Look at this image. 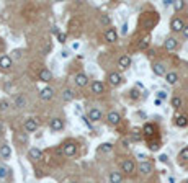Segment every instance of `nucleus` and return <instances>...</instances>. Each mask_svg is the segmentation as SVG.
<instances>
[{
  "instance_id": "26",
  "label": "nucleus",
  "mask_w": 188,
  "mask_h": 183,
  "mask_svg": "<svg viewBox=\"0 0 188 183\" xmlns=\"http://www.w3.org/2000/svg\"><path fill=\"white\" fill-rule=\"evenodd\" d=\"M123 181V175L119 172H111L110 173V183H121Z\"/></svg>"
},
{
  "instance_id": "9",
  "label": "nucleus",
  "mask_w": 188,
  "mask_h": 183,
  "mask_svg": "<svg viewBox=\"0 0 188 183\" xmlns=\"http://www.w3.org/2000/svg\"><path fill=\"white\" fill-rule=\"evenodd\" d=\"M152 70L156 75L159 77H164V75H167V69H165V66L162 64V62H156V64L152 66Z\"/></svg>"
},
{
  "instance_id": "4",
  "label": "nucleus",
  "mask_w": 188,
  "mask_h": 183,
  "mask_svg": "<svg viewBox=\"0 0 188 183\" xmlns=\"http://www.w3.org/2000/svg\"><path fill=\"white\" fill-rule=\"evenodd\" d=\"M62 152H64V155L72 157V155H75V152H77V146L74 144V142H67V144H64V147H62Z\"/></svg>"
},
{
  "instance_id": "19",
  "label": "nucleus",
  "mask_w": 188,
  "mask_h": 183,
  "mask_svg": "<svg viewBox=\"0 0 188 183\" xmlns=\"http://www.w3.org/2000/svg\"><path fill=\"white\" fill-rule=\"evenodd\" d=\"M108 123L113 124V126H116L119 124V121H121V116H119V113L118 111H111V113H108Z\"/></svg>"
},
{
  "instance_id": "48",
  "label": "nucleus",
  "mask_w": 188,
  "mask_h": 183,
  "mask_svg": "<svg viewBox=\"0 0 188 183\" xmlns=\"http://www.w3.org/2000/svg\"><path fill=\"white\" fill-rule=\"evenodd\" d=\"M123 146L124 147H129V141H123Z\"/></svg>"
},
{
  "instance_id": "3",
  "label": "nucleus",
  "mask_w": 188,
  "mask_h": 183,
  "mask_svg": "<svg viewBox=\"0 0 188 183\" xmlns=\"http://www.w3.org/2000/svg\"><path fill=\"white\" fill-rule=\"evenodd\" d=\"M106 80H108V83L110 85H113V87H118V85L121 83L123 77H121V74H118V72H110Z\"/></svg>"
},
{
  "instance_id": "28",
  "label": "nucleus",
  "mask_w": 188,
  "mask_h": 183,
  "mask_svg": "<svg viewBox=\"0 0 188 183\" xmlns=\"http://www.w3.org/2000/svg\"><path fill=\"white\" fill-rule=\"evenodd\" d=\"M111 151H113V144H110V142H105V144L100 146V152H103V154L111 152Z\"/></svg>"
},
{
  "instance_id": "33",
  "label": "nucleus",
  "mask_w": 188,
  "mask_h": 183,
  "mask_svg": "<svg viewBox=\"0 0 188 183\" xmlns=\"http://www.w3.org/2000/svg\"><path fill=\"white\" fill-rule=\"evenodd\" d=\"M131 139H133V141H141V133L138 129H134L133 133H131Z\"/></svg>"
},
{
  "instance_id": "22",
  "label": "nucleus",
  "mask_w": 188,
  "mask_h": 183,
  "mask_svg": "<svg viewBox=\"0 0 188 183\" xmlns=\"http://www.w3.org/2000/svg\"><path fill=\"white\" fill-rule=\"evenodd\" d=\"M175 124L178 126V128H185V126L188 124V116L186 114H180V116L175 118Z\"/></svg>"
},
{
  "instance_id": "6",
  "label": "nucleus",
  "mask_w": 188,
  "mask_h": 183,
  "mask_svg": "<svg viewBox=\"0 0 188 183\" xmlns=\"http://www.w3.org/2000/svg\"><path fill=\"white\" fill-rule=\"evenodd\" d=\"M116 39H118V31L115 28H108L105 31V41L106 43H115Z\"/></svg>"
},
{
  "instance_id": "10",
  "label": "nucleus",
  "mask_w": 188,
  "mask_h": 183,
  "mask_svg": "<svg viewBox=\"0 0 188 183\" xmlns=\"http://www.w3.org/2000/svg\"><path fill=\"white\" fill-rule=\"evenodd\" d=\"M88 119L93 123H98L101 121V111L98 108H92V110H88Z\"/></svg>"
},
{
  "instance_id": "5",
  "label": "nucleus",
  "mask_w": 188,
  "mask_h": 183,
  "mask_svg": "<svg viewBox=\"0 0 188 183\" xmlns=\"http://www.w3.org/2000/svg\"><path fill=\"white\" fill-rule=\"evenodd\" d=\"M53 96H54V90L51 88V87H44V88L41 90V93H39V98H41L43 101L53 100Z\"/></svg>"
},
{
  "instance_id": "29",
  "label": "nucleus",
  "mask_w": 188,
  "mask_h": 183,
  "mask_svg": "<svg viewBox=\"0 0 188 183\" xmlns=\"http://www.w3.org/2000/svg\"><path fill=\"white\" fill-rule=\"evenodd\" d=\"M170 103H172V106L175 108V110H178V108L182 106V98H180V96H173Z\"/></svg>"
},
{
  "instance_id": "20",
  "label": "nucleus",
  "mask_w": 188,
  "mask_h": 183,
  "mask_svg": "<svg viewBox=\"0 0 188 183\" xmlns=\"http://www.w3.org/2000/svg\"><path fill=\"white\" fill-rule=\"evenodd\" d=\"M51 79H53V74H51L49 69H41L39 70V80L41 82H49Z\"/></svg>"
},
{
  "instance_id": "11",
  "label": "nucleus",
  "mask_w": 188,
  "mask_h": 183,
  "mask_svg": "<svg viewBox=\"0 0 188 183\" xmlns=\"http://www.w3.org/2000/svg\"><path fill=\"white\" fill-rule=\"evenodd\" d=\"M105 92V83L100 82V80H95V82H92V93L95 95H101Z\"/></svg>"
},
{
  "instance_id": "31",
  "label": "nucleus",
  "mask_w": 188,
  "mask_h": 183,
  "mask_svg": "<svg viewBox=\"0 0 188 183\" xmlns=\"http://www.w3.org/2000/svg\"><path fill=\"white\" fill-rule=\"evenodd\" d=\"M178 159H180V160H188V146H186V147H183V149L180 151Z\"/></svg>"
},
{
  "instance_id": "45",
  "label": "nucleus",
  "mask_w": 188,
  "mask_h": 183,
  "mask_svg": "<svg viewBox=\"0 0 188 183\" xmlns=\"http://www.w3.org/2000/svg\"><path fill=\"white\" fill-rule=\"evenodd\" d=\"M20 51H13V57H15V59H20Z\"/></svg>"
},
{
  "instance_id": "15",
  "label": "nucleus",
  "mask_w": 188,
  "mask_h": 183,
  "mask_svg": "<svg viewBox=\"0 0 188 183\" xmlns=\"http://www.w3.org/2000/svg\"><path fill=\"white\" fill-rule=\"evenodd\" d=\"M28 157H30L31 160H41V159H43V152H41V149H38V147H31L30 151H28Z\"/></svg>"
},
{
  "instance_id": "50",
  "label": "nucleus",
  "mask_w": 188,
  "mask_h": 183,
  "mask_svg": "<svg viewBox=\"0 0 188 183\" xmlns=\"http://www.w3.org/2000/svg\"><path fill=\"white\" fill-rule=\"evenodd\" d=\"M70 183H77V181H70Z\"/></svg>"
},
{
  "instance_id": "23",
  "label": "nucleus",
  "mask_w": 188,
  "mask_h": 183,
  "mask_svg": "<svg viewBox=\"0 0 188 183\" xmlns=\"http://www.w3.org/2000/svg\"><path fill=\"white\" fill-rule=\"evenodd\" d=\"M74 92L70 90V88H66L64 92H62V101H66V103H69V101H72L74 100Z\"/></svg>"
},
{
  "instance_id": "43",
  "label": "nucleus",
  "mask_w": 188,
  "mask_h": 183,
  "mask_svg": "<svg viewBox=\"0 0 188 183\" xmlns=\"http://www.w3.org/2000/svg\"><path fill=\"white\" fill-rule=\"evenodd\" d=\"M167 159H169V157L165 155V154H162V155L159 157V160H160V162H167Z\"/></svg>"
},
{
  "instance_id": "51",
  "label": "nucleus",
  "mask_w": 188,
  "mask_h": 183,
  "mask_svg": "<svg viewBox=\"0 0 188 183\" xmlns=\"http://www.w3.org/2000/svg\"><path fill=\"white\" fill-rule=\"evenodd\" d=\"M185 183H188V180H186V181H185Z\"/></svg>"
},
{
  "instance_id": "37",
  "label": "nucleus",
  "mask_w": 188,
  "mask_h": 183,
  "mask_svg": "<svg viewBox=\"0 0 188 183\" xmlns=\"http://www.w3.org/2000/svg\"><path fill=\"white\" fill-rule=\"evenodd\" d=\"M58 39H59V43L64 44L66 39H67V34H66V33H58Z\"/></svg>"
},
{
  "instance_id": "14",
  "label": "nucleus",
  "mask_w": 188,
  "mask_h": 183,
  "mask_svg": "<svg viewBox=\"0 0 188 183\" xmlns=\"http://www.w3.org/2000/svg\"><path fill=\"white\" fill-rule=\"evenodd\" d=\"M129 66H131V57H129V56L124 54V56H121V57L118 59V67L121 69V70H126Z\"/></svg>"
},
{
  "instance_id": "24",
  "label": "nucleus",
  "mask_w": 188,
  "mask_h": 183,
  "mask_svg": "<svg viewBox=\"0 0 188 183\" xmlns=\"http://www.w3.org/2000/svg\"><path fill=\"white\" fill-rule=\"evenodd\" d=\"M15 106H16V108H25V106H26V98H25L21 93L15 96Z\"/></svg>"
},
{
  "instance_id": "32",
  "label": "nucleus",
  "mask_w": 188,
  "mask_h": 183,
  "mask_svg": "<svg viewBox=\"0 0 188 183\" xmlns=\"http://www.w3.org/2000/svg\"><path fill=\"white\" fill-rule=\"evenodd\" d=\"M10 106V103L7 100H0V111H7Z\"/></svg>"
},
{
  "instance_id": "7",
  "label": "nucleus",
  "mask_w": 188,
  "mask_h": 183,
  "mask_svg": "<svg viewBox=\"0 0 188 183\" xmlns=\"http://www.w3.org/2000/svg\"><path fill=\"white\" fill-rule=\"evenodd\" d=\"M23 128L26 133H35V131L38 129V123H36V119H33V118H28L25 124H23Z\"/></svg>"
},
{
  "instance_id": "34",
  "label": "nucleus",
  "mask_w": 188,
  "mask_h": 183,
  "mask_svg": "<svg viewBox=\"0 0 188 183\" xmlns=\"http://www.w3.org/2000/svg\"><path fill=\"white\" fill-rule=\"evenodd\" d=\"M100 23H101V25H105V26H108V25H110V16H108V15H101Z\"/></svg>"
},
{
  "instance_id": "49",
  "label": "nucleus",
  "mask_w": 188,
  "mask_h": 183,
  "mask_svg": "<svg viewBox=\"0 0 188 183\" xmlns=\"http://www.w3.org/2000/svg\"><path fill=\"white\" fill-rule=\"evenodd\" d=\"M0 133H3V123L0 121Z\"/></svg>"
},
{
  "instance_id": "1",
  "label": "nucleus",
  "mask_w": 188,
  "mask_h": 183,
  "mask_svg": "<svg viewBox=\"0 0 188 183\" xmlns=\"http://www.w3.org/2000/svg\"><path fill=\"white\" fill-rule=\"evenodd\" d=\"M170 28H172V31L173 33H180V31H183V20L178 18V16H175V18H172V21H170Z\"/></svg>"
},
{
  "instance_id": "21",
  "label": "nucleus",
  "mask_w": 188,
  "mask_h": 183,
  "mask_svg": "<svg viewBox=\"0 0 188 183\" xmlns=\"http://www.w3.org/2000/svg\"><path fill=\"white\" fill-rule=\"evenodd\" d=\"M142 133H144V136H147V137L154 136V134H156V126L151 124V123H146L144 128H142Z\"/></svg>"
},
{
  "instance_id": "47",
  "label": "nucleus",
  "mask_w": 188,
  "mask_h": 183,
  "mask_svg": "<svg viewBox=\"0 0 188 183\" xmlns=\"http://www.w3.org/2000/svg\"><path fill=\"white\" fill-rule=\"evenodd\" d=\"M154 103H156V105L159 106V105H162V100H159V98H156V101H154Z\"/></svg>"
},
{
  "instance_id": "35",
  "label": "nucleus",
  "mask_w": 188,
  "mask_h": 183,
  "mask_svg": "<svg viewBox=\"0 0 188 183\" xmlns=\"http://www.w3.org/2000/svg\"><path fill=\"white\" fill-rule=\"evenodd\" d=\"M18 141L20 142H25V144H26V142H28V134L26 133H20L18 134Z\"/></svg>"
},
{
  "instance_id": "18",
  "label": "nucleus",
  "mask_w": 188,
  "mask_h": 183,
  "mask_svg": "<svg viewBox=\"0 0 188 183\" xmlns=\"http://www.w3.org/2000/svg\"><path fill=\"white\" fill-rule=\"evenodd\" d=\"M164 46H165V49L167 51H175L177 48H178V41H177L175 38H167L165 39V43H164Z\"/></svg>"
},
{
  "instance_id": "44",
  "label": "nucleus",
  "mask_w": 188,
  "mask_h": 183,
  "mask_svg": "<svg viewBox=\"0 0 188 183\" xmlns=\"http://www.w3.org/2000/svg\"><path fill=\"white\" fill-rule=\"evenodd\" d=\"M164 5L169 7V5H173V0H164Z\"/></svg>"
},
{
  "instance_id": "36",
  "label": "nucleus",
  "mask_w": 188,
  "mask_h": 183,
  "mask_svg": "<svg viewBox=\"0 0 188 183\" xmlns=\"http://www.w3.org/2000/svg\"><path fill=\"white\" fill-rule=\"evenodd\" d=\"M129 96H131L133 100H138V98H139V92L136 90V88H133V90L129 92Z\"/></svg>"
},
{
  "instance_id": "30",
  "label": "nucleus",
  "mask_w": 188,
  "mask_h": 183,
  "mask_svg": "<svg viewBox=\"0 0 188 183\" xmlns=\"http://www.w3.org/2000/svg\"><path fill=\"white\" fill-rule=\"evenodd\" d=\"M173 8H175L177 11L183 10V8H185V2H182V0H173Z\"/></svg>"
},
{
  "instance_id": "40",
  "label": "nucleus",
  "mask_w": 188,
  "mask_h": 183,
  "mask_svg": "<svg viewBox=\"0 0 188 183\" xmlns=\"http://www.w3.org/2000/svg\"><path fill=\"white\" fill-rule=\"evenodd\" d=\"M128 30H129L128 23H123V26H121V34H128Z\"/></svg>"
},
{
  "instance_id": "12",
  "label": "nucleus",
  "mask_w": 188,
  "mask_h": 183,
  "mask_svg": "<svg viewBox=\"0 0 188 183\" xmlns=\"http://www.w3.org/2000/svg\"><path fill=\"white\" fill-rule=\"evenodd\" d=\"M10 157H12V149H10V146L8 144H2L0 146V159L8 160Z\"/></svg>"
},
{
  "instance_id": "27",
  "label": "nucleus",
  "mask_w": 188,
  "mask_h": 183,
  "mask_svg": "<svg viewBox=\"0 0 188 183\" xmlns=\"http://www.w3.org/2000/svg\"><path fill=\"white\" fill-rule=\"evenodd\" d=\"M8 175H10V168L0 164V180H5V178H7Z\"/></svg>"
},
{
  "instance_id": "38",
  "label": "nucleus",
  "mask_w": 188,
  "mask_h": 183,
  "mask_svg": "<svg viewBox=\"0 0 188 183\" xmlns=\"http://www.w3.org/2000/svg\"><path fill=\"white\" fill-rule=\"evenodd\" d=\"M157 96H159V100H165L167 98V93L164 90H160V92H157Z\"/></svg>"
},
{
  "instance_id": "41",
  "label": "nucleus",
  "mask_w": 188,
  "mask_h": 183,
  "mask_svg": "<svg viewBox=\"0 0 188 183\" xmlns=\"http://www.w3.org/2000/svg\"><path fill=\"white\" fill-rule=\"evenodd\" d=\"M182 34H183V38H185V39H188V25L183 28V31H182Z\"/></svg>"
},
{
  "instance_id": "13",
  "label": "nucleus",
  "mask_w": 188,
  "mask_h": 183,
  "mask_svg": "<svg viewBox=\"0 0 188 183\" xmlns=\"http://www.w3.org/2000/svg\"><path fill=\"white\" fill-rule=\"evenodd\" d=\"M12 57L7 56V54H3V56H0V69H3V70H7V69L12 67Z\"/></svg>"
},
{
  "instance_id": "42",
  "label": "nucleus",
  "mask_w": 188,
  "mask_h": 183,
  "mask_svg": "<svg viewBox=\"0 0 188 183\" xmlns=\"http://www.w3.org/2000/svg\"><path fill=\"white\" fill-rule=\"evenodd\" d=\"M61 57H62V59H66V57H69V51H62V53H61Z\"/></svg>"
},
{
  "instance_id": "25",
  "label": "nucleus",
  "mask_w": 188,
  "mask_h": 183,
  "mask_svg": "<svg viewBox=\"0 0 188 183\" xmlns=\"http://www.w3.org/2000/svg\"><path fill=\"white\" fill-rule=\"evenodd\" d=\"M165 80H167V83L173 85V83H177V80H178V74H177V72H167Z\"/></svg>"
},
{
  "instance_id": "46",
  "label": "nucleus",
  "mask_w": 188,
  "mask_h": 183,
  "mask_svg": "<svg viewBox=\"0 0 188 183\" xmlns=\"http://www.w3.org/2000/svg\"><path fill=\"white\" fill-rule=\"evenodd\" d=\"M79 46H80L79 43H74V44H72V49H74V51H77V49H79Z\"/></svg>"
},
{
  "instance_id": "2",
  "label": "nucleus",
  "mask_w": 188,
  "mask_h": 183,
  "mask_svg": "<svg viewBox=\"0 0 188 183\" xmlns=\"http://www.w3.org/2000/svg\"><path fill=\"white\" fill-rule=\"evenodd\" d=\"M121 170L124 172V173L131 175V173H134V170H136V164H134L131 159H126V160L121 164Z\"/></svg>"
},
{
  "instance_id": "17",
  "label": "nucleus",
  "mask_w": 188,
  "mask_h": 183,
  "mask_svg": "<svg viewBox=\"0 0 188 183\" xmlns=\"http://www.w3.org/2000/svg\"><path fill=\"white\" fill-rule=\"evenodd\" d=\"M152 168H154L152 164L147 162V160H142V162L139 164V172H141L142 175H149L151 172H152Z\"/></svg>"
},
{
  "instance_id": "39",
  "label": "nucleus",
  "mask_w": 188,
  "mask_h": 183,
  "mask_svg": "<svg viewBox=\"0 0 188 183\" xmlns=\"http://www.w3.org/2000/svg\"><path fill=\"white\" fill-rule=\"evenodd\" d=\"M147 46H149V36H147L146 39H142V43H141V49L147 48Z\"/></svg>"
},
{
  "instance_id": "16",
  "label": "nucleus",
  "mask_w": 188,
  "mask_h": 183,
  "mask_svg": "<svg viewBox=\"0 0 188 183\" xmlns=\"http://www.w3.org/2000/svg\"><path fill=\"white\" fill-rule=\"evenodd\" d=\"M49 128L53 131H61L62 128H64V121H62L61 118H53L49 121Z\"/></svg>"
},
{
  "instance_id": "8",
  "label": "nucleus",
  "mask_w": 188,
  "mask_h": 183,
  "mask_svg": "<svg viewBox=\"0 0 188 183\" xmlns=\"http://www.w3.org/2000/svg\"><path fill=\"white\" fill-rule=\"evenodd\" d=\"M74 82H75V85H79V87H85V85L88 83V77L85 75L83 72H79V74H75V77H74Z\"/></svg>"
}]
</instances>
